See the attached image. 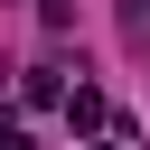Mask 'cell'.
I'll return each instance as SVG.
<instances>
[{
    "mask_svg": "<svg viewBox=\"0 0 150 150\" xmlns=\"http://www.w3.org/2000/svg\"><path fill=\"white\" fill-rule=\"evenodd\" d=\"M19 94H28L38 112H47V103H66V66H28V84H19Z\"/></svg>",
    "mask_w": 150,
    "mask_h": 150,
    "instance_id": "obj_1",
    "label": "cell"
},
{
    "mask_svg": "<svg viewBox=\"0 0 150 150\" xmlns=\"http://www.w3.org/2000/svg\"><path fill=\"white\" fill-rule=\"evenodd\" d=\"M66 122H75V131H94V122H112V112H103V94H94V84H75V94H66Z\"/></svg>",
    "mask_w": 150,
    "mask_h": 150,
    "instance_id": "obj_2",
    "label": "cell"
},
{
    "mask_svg": "<svg viewBox=\"0 0 150 150\" xmlns=\"http://www.w3.org/2000/svg\"><path fill=\"white\" fill-rule=\"evenodd\" d=\"M122 38H131V47L150 56V0H122Z\"/></svg>",
    "mask_w": 150,
    "mask_h": 150,
    "instance_id": "obj_3",
    "label": "cell"
},
{
    "mask_svg": "<svg viewBox=\"0 0 150 150\" xmlns=\"http://www.w3.org/2000/svg\"><path fill=\"white\" fill-rule=\"evenodd\" d=\"M0 150H38V141H28V131H19V122H0Z\"/></svg>",
    "mask_w": 150,
    "mask_h": 150,
    "instance_id": "obj_4",
    "label": "cell"
},
{
    "mask_svg": "<svg viewBox=\"0 0 150 150\" xmlns=\"http://www.w3.org/2000/svg\"><path fill=\"white\" fill-rule=\"evenodd\" d=\"M112 150H122V141H112Z\"/></svg>",
    "mask_w": 150,
    "mask_h": 150,
    "instance_id": "obj_5",
    "label": "cell"
}]
</instances>
